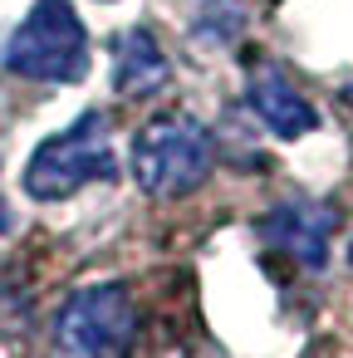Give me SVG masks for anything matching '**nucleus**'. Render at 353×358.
I'll return each mask as SVG.
<instances>
[{"mask_svg":"<svg viewBox=\"0 0 353 358\" xmlns=\"http://www.w3.org/2000/svg\"><path fill=\"white\" fill-rule=\"evenodd\" d=\"M348 103H353V84H348Z\"/></svg>","mask_w":353,"mask_h":358,"instance_id":"nucleus-9","label":"nucleus"},{"mask_svg":"<svg viewBox=\"0 0 353 358\" xmlns=\"http://www.w3.org/2000/svg\"><path fill=\"white\" fill-rule=\"evenodd\" d=\"M245 99H250V113L265 123V133H275L280 143L309 138V133L319 128L314 103H309V99H304V94L280 74V69H255V74H250Z\"/></svg>","mask_w":353,"mask_h":358,"instance_id":"nucleus-6","label":"nucleus"},{"mask_svg":"<svg viewBox=\"0 0 353 358\" xmlns=\"http://www.w3.org/2000/svg\"><path fill=\"white\" fill-rule=\"evenodd\" d=\"M138 304L128 285H84L55 314V343L64 358H128L138 343Z\"/></svg>","mask_w":353,"mask_h":358,"instance_id":"nucleus-4","label":"nucleus"},{"mask_svg":"<svg viewBox=\"0 0 353 358\" xmlns=\"http://www.w3.org/2000/svg\"><path fill=\"white\" fill-rule=\"evenodd\" d=\"M172 64L162 55V45L147 35V30H123L113 40V84L123 99H147L167 84Z\"/></svg>","mask_w":353,"mask_h":358,"instance_id":"nucleus-7","label":"nucleus"},{"mask_svg":"<svg viewBox=\"0 0 353 358\" xmlns=\"http://www.w3.org/2000/svg\"><path fill=\"white\" fill-rule=\"evenodd\" d=\"M245 30V10H240V0H201V10H196V35L206 45H226Z\"/></svg>","mask_w":353,"mask_h":358,"instance_id":"nucleus-8","label":"nucleus"},{"mask_svg":"<svg viewBox=\"0 0 353 358\" xmlns=\"http://www.w3.org/2000/svg\"><path fill=\"white\" fill-rule=\"evenodd\" d=\"M6 69L35 84H79L89 74V30L74 0H35L6 45Z\"/></svg>","mask_w":353,"mask_h":358,"instance_id":"nucleus-1","label":"nucleus"},{"mask_svg":"<svg viewBox=\"0 0 353 358\" xmlns=\"http://www.w3.org/2000/svg\"><path fill=\"white\" fill-rule=\"evenodd\" d=\"M113 172H118V157L108 148V123H103V113L89 108V113H79L74 128L45 138L35 148V157L20 172V187L35 201H64L89 182H113Z\"/></svg>","mask_w":353,"mask_h":358,"instance_id":"nucleus-3","label":"nucleus"},{"mask_svg":"<svg viewBox=\"0 0 353 358\" xmlns=\"http://www.w3.org/2000/svg\"><path fill=\"white\" fill-rule=\"evenodd\" d=\"M333 231H338V211L329 201H314V196H289V201H280V206H270L260 216L265 245L284 250L304 270H324L329 265Z\"/></svg>","mask_w":353,"mask_h":358,"instance_id":"nucleus-5","label":"nucleus"},{"mask_svg":"<svg viewBox=\"0 0 353 358\" xmlns=\"http://www.w3.org/2000/svg\"><path fill=\"white\" fill-rule=\"evenodd\" d=\"M211 167H216V143L187 113L152 118L133 138V177L157 201H172V196L196 192L211 177Z\"/></svg>","mask_w":353,"mask_h":358,"instance_id":"nucleus-2","label":"nucleus"}]
</instances>
